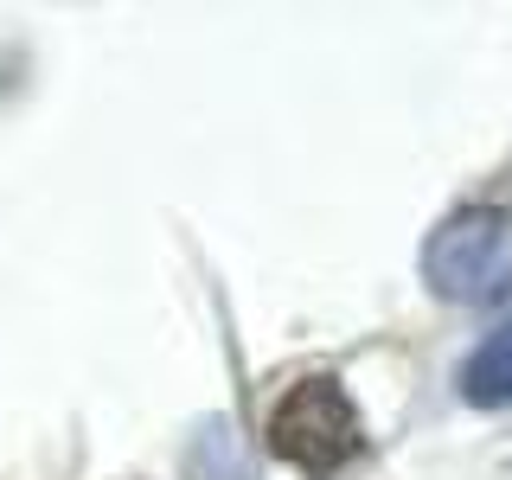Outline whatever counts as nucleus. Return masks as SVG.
Instances as JSON below:
<instances>
[{
  "label": "nucleus",
  "instance_id": "obj_3",
  "mask_svg": "<svg viewBox=\"0 0 512 480\" xmlns=\"http://www.w3.org/2000/svg\"><path fill=\"white\" fill-rule=\"evenodd\" d=\"M461 397H468L474 410H506L512 404V320L493 327L487 340L468 352V365H461Z\"/></svg>",
  "mask_w": 512,
  "mask_h": 480
},
{
  "label": "nucleus",
  "instance_id": "obj_1",
  "mask_svg": "<svg viewBox=\"0 0 512 480\" xmlns=\"http://www.w3.org/2000/svg\"><path fill=\"white\" fill-rule=\"evenodd\" d=\"M365 448V423L359 404L346 397V384L333 372L295 378L269 410V455H282L295 474L308 480H333L352 455Z\"/></svg>",
  "mask_w": 512,
  "mask_h": 480
},
{
  "label": "nucleus",
  "instance_id": "obj_2",
  "mask_svg": "<svg viewBox=\"0 0 512 480\" xmlns=\"http://www.w3.org/2000/svg\"><path fill=\"white\" fill-rule=\"evenodd\" d=\"M423 282L442 301H500L512 269H506V212L493 205H461L423 237Z\"/></svg>",
  "mask_w": 512,
  "mask_h": 480
}]
</instances>
